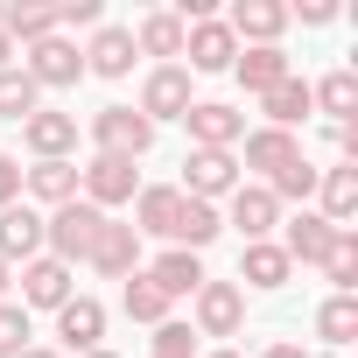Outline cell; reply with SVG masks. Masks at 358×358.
<instances>
[{
  "label": "cell",
  "mask_w": 358,
  "mask_h": 358,
  "mask_svg": "<svg viewBox=\"0 0 358 358\" xmlns=\"http://www.w3.org/2000/svg\"><path fill=\"white\" fill-rule=\"evenodd\" d=\"M99 232H106V211H92L85 197H71V204H57V211L43 218V253L64 260V267H78V260H92Z\"/></svg>",
  "instance_id": "6da1fadb"
},
{
  "label": "cell",
  "mask_w": 358,
  "mask_h": 358,
  "mask_svg": "<svg viewBox=\"0 0 358 358\" xmlns=\"http://www.w3.org/2000/svg\"><path fill=\"white\" fill-rule=\"evenodd\" d=\"M92 148L113 155V162H141V155L155 148V127H148L134 106H99V113H92Z\"/></svg>",
  "instance_id": "7a4b0ae2"
},
{
  "label": "cell",
  "mask_w": 358,
  "mask_h": 358,
  "mask_svg": "<svg viewBox=\"0 0 358 358\" xmlns=\"http://www.w3.org/2000/svg\"><path fill=\"white\" fill-rule=\"evenodd\" d=\"M78 190H85V204L92 211H120V204H134L141 197V169L134 162H113V155H92L85 169H78Z\"/></svg>",
  "instance_id": "3957f363"
},
{
  "label": "cell",
  "mask_w": 358,
  "mask_h": 358,
  "mask_svg": "<svg viewBox=\"0 0 358 358\" xmlns=\"http://www.w3.org/2000/svg\"><path fill=\"white\" fill-rule=\"evenodd\" d=\"M190 330L197 337H239L246 330V288L239 281H204L197 295H190Z\"/></svg>",
  "instance_id": "277c9868"
},
{
  "label": "cell",
  "mask_w": 358,
  "mask_h": 358,
  "mask_svg": "<svg viewBox=\"0 0 358 358\" xmlns=\"http://www.w3.org/2000/svg\"><path fill=\"white\" fill-rule=\"evenodd\" d=\"M176 190L197 197V204L232 197V190H239V155H225V148H190V155H183V183H176Z\"/></svg>",
  "instance_id": "5b68a950"
},
{
  "label": "cell",
  "mask_w": 358,
  "mask_h": 358,
  "mask_svg": "<svg viewBox=\"0 0 358 358\" xmlns=\"http://www.w3.org/2000/svg\"><path fill=\"white\" fill-rule=\"evenodd\" d=\"M22 71L36 78V92H71V85L85 78V50H78L71 36H43V43H29Z\"/></svg>",
  "instance_id": "8992f818"
},
{
  "label": "cell",
  "mask_w": 358,
  "mask_h": 358,
  "mask_svg": "<svg viewBox=\"0 0 358 358\" xmlns=\"http://www.w3.org/2000/svg\"><path fill=\"white\" fill-rule=\"evenodd\" d=\"M148 127H162V120H183L190 113V71L183 64H155L148 78H141V106H134Z\"/></svg>",
  "instance_id": "52a82bcc"
},
{
  "label": "cell",
  "mask_w": 358,
  "mask_h": 358,
  "mask_svg": "<svg viewBox=\"0 0 358 358\" xmlns=\"http://www.w3.org/2000/svg\"><path fill=\"white\" fill-rule=\"evenodd\" d=\"M183 127H190V148H225V155H232V148L246 141V113L225 106V99H190Z\"/></svg>",
  "instance_id": "ba28073f"
},
{
  "label": "cell",
  "mask_w": 358,
  "mask_h": 358,
  "mask_svg": "<svg viewBox=\"0 0 358 358\" xmlns=\"http://www.w3.org/2000/svg\"><path fill=\"white\" fill-rule=\"evenodd\" d=\"M22 141L36 162H71L78 155V113H57V106H36L22 120Z\"/></svg>",
  "instance_id": "9c48e42d"
},
{
  "label": "cell",
  "mask_w": 358,
  "mask_h": 358,
  "mask_svg": "<svg viewBox=\"0 0 358 358\" xmlns=\"http://www.w3.org/2000/svg\"><path fill=\"white\" fill-rule=\"evenodd\" d=\"M281 253H288V267H323V253L337 246V225L323 218V211H295L288 225H281V239H274Z\"/></svg>",
  "instance_id": "30bf717a"
},
{
  "label": "cell",
  "mask_w": 358,
  "mask_h": 358,
  "mask_svg": "<svg viewBox=\"0 0 358 358\" xmlns=\"http://www.w3.org/2000/svg\"><path fill=\"white\" fill-rule=\"evenodd\" d=\"M57 337H64V358H85L106 344V302L99 295H71L57 309Z\"/></svg>",
  "instance_id": "8fae6325"
},
{
  "label": "cell",
  "mask_w": 358,
  "mask_h": 358,
  "mask_svg": "<svg viewBox=\"0 0 358 358\" xmlns=\"http://www.w3.org/2000/svg\"><path fill=\"white\" fill-rule=\"evenodd\" d=\"M183 57H190V78L197 71H232V57H239V43H232V29H225V15H211V22H190L183 29Z\"/></svg>",
  "instance_id": "7c38bea8"
},
{
  "label": "cell",
  "mask_w": 358,
  "mask_h": 358,
  "mask_svg": "<svg viewBox=\"0 0 358 358\" xmlns=\"http://www.w3.org/2000/svg\"><path fill=\"white\" fill-rule=\"evenodd\" d=\"M225 225L253 246V239H274V225H281V204H274V190L267 183H239L232 190V211H225Z\"/></svg>",
  "instance_id": "4fadbf2b"
},
{
  "label": "cell",
  "mask_w": 358,
  "mask_h": 358,
  "mask_svg": "<svg viewBox=\"0 0 358 358\" xmlns=\"http://www.w3.org/2000/svg\"><path fill=\"white\" fill-rule=\"evenodd\" d=\"M78 267H64V260H50V253H36L29 267H22V309H64L78 288Z\"/></svg>",
  "instance_id": "5bb4252c"
},
{
  "label": "cell",
  "mask_w": 358,
  "mask_h": 358,
  "mask_svg": "<svg viewBox=\"0 0 358 358\" xmlns=\"http://www.w3.org/2000/svg\"><path fill=\"white\" fill-rule=\"evenodd\" d=\"M225 29H232V43H239V50H260V43H281L288 8H281V0H232Z\"/></svg>",
  "instance_id": "9a60e30c"
},
{
  "label": "cell",
  "mask_w": 358,
  "mask_h": 358,
  "mask_svg": "<svg viewBox=\"0 0 358 358\" xmlns=\"http://www.w3.org/2000/svg\"><path fill=\"white\" fill-rule=\"evenodd\" d=\"M92 274H106V281H127V274H141V232L134 225H120V218H106V232H99V246H92V260H85Z\"/></svg>",
  "instance_id": "2e32d148"
},
{
  "label": "cell",
  "mask_w": 358,
  "mask_h": 358,
  "mask_svg": "<svg viewBox=\"0 0 358 358\" xmlns=\"http://www.w3.org/2000/svg\"><path fill=\"white\" fill-rule=\"evenodd\" d=\"M232 78H239L253 99H267L281 78H295V64H288V50H281V43H260V50H239V57H232Z\"/></svg>",
  "instance_id": "e0dca14e"
},
{
  "label": "cell",
  "mask_w": 358,
  "mask_h": 358,
  "mask_svg": "<svg viewBox=\"0 0 358 358\" xmlns=\"http://www.w3.org/2000/svg\"><path fill=\"white\" fill-rule=\"evenodd\" d=\"M36 253H43V211L36 204H8V211H0V260L29 267Z\"/></svg>",
  "instance_id": "ac0fdd59"
},
{
  "label": "cell",
  "mask_w": 358,
  "mask_h": 358,
  "mask_svg": "<svg viewBox=\"0 0 358 358\" xmlns=\"http://www.w3.org/2000/svg\"><path fill=\"white\" fill-rule=\"evenodd\" d=\"M316 204H323V218H330L337 232H351V218H358V169H351V162L316 169Z\"/></svg>",
  "instance_id": "d6986e66"
},
{
  "label": "cell",
  "mask_w": 358,
  "mask_h": 358,
  "mask_svg": "<svg viewBox=\"0 0 358 358\" xmlns=\"http://www.w3.org/2000/svg\"><path fill=\"white\" fill-rule=\"evenodd\" d=\"M148 281H155V288H162L169 302H183V295H197V288H204L211 274H204V253H183V246H169V253H162V260L148 267Z\"/></svg>",
  "instance_id": "ffe728a7"
},
{
  "label": "cell",
  "mask_w": 358,
  "mask_h": 358,
  "mask_svg": "<svg viewBox=\"0 0 358 358\" xmlns=\"http://www.w3.org/2000/svg\"><path fill=\"white\" fill-rule=\"evenodd\" d=\"M176 211H183V190H176V183H148L134 197V232L141 239H169L176 232Z\"/></svg>",
  "instance_id": "44dd1931"
},
{
  "label": "cell",
  "mask_w": 358,
  "mask_h": 358,
  "mask_svg": "<svg viewBox=\"0 0 358 358\" xmlns=\"http://www.w3.org/2000/svg\"><path fill=\"white\" fill-rule=\"evenodd\" d=\"M85 71L92 78H127L134 71V29H92V43H85Z\"/></svg>",
  "instance_id": "7402d4cb"
},
{
  "label": "cell",
  "mask_w": 358,
  "mask_h": 358,
  "mask_svg": "<svg viewBox=\"0 0 358 358\" xmlns=\"http://www.w3.org/2000/svg\"><path fill=\"white\" fill-rule=\"evenodd\" d=\"M288 253L274 246V239H253V246H239V281L246 288H260V295H274V288H288Z\"/></svg>",
  "instance_id": "603a6c76"
},
{
  "label": "cell",
  "mask_w": 358,
  "mask_h": 358,
  "mask_svg": "<svg viewBox=\"0 0 358 358\" xmlns=\"http://www.w3.org/2000/svg\"><path fill=\"white\" fill-rule=\"evenodd\" d=\"M134 57H162V64H176V57H183V22H176L169 8L141 15V22H134Z\"/></svg>",
  "instance_id": "cb8c5ba5"
},
{
  "label": "cell",
  "mask_w": 358,
  "mask_h": 358,
  "mask_svg": "<svg viewBox=\"0 0 358 358\" xmlns=\"http://www.w3.org/2000/svg\"><path fill=\"white\" fill-rule=\"evenodd\" d=\"M0 36L43 43V36H57V8H43V0H0Z\"/></svg>",
  "instance_id": "d4e9b609"
},
{
  "label": "cell",
  "mask_w": 358,
  "mask_h": 358,
  "mask_svg": "<svg viewBox=\"0 0 358 358\" xmlns=\"http://www.w3.org/2000/svg\"><path fill=\"white\" fill-rule=\"evenodd\" d=\"M295 155H302V141L281 134V127H253V134H246V169H260L267 183H274V176H281Z\"/></svg>",
  "instance_id": "484cf974"
},
{
  "label": "cell",
  "mask_w": 358,
  "mask_h": 358,
  "mask_svg": "<svg viewBox=\"0 0 358 358\" xmlns=\"http://www.w3.org/2000/svg\"><path fill=\"white\" fill-rule=\"evenodd\" d=\"M22 190L36 197V204H71L78 197V162H36V169H22Z\"/></svg>",
  "instance_id": "4316f807"
},
{
  "label": "cell",
  "mask_w": 358,
  "mask_h": 358,
  "mask_svg": "<svg viewBox=\"0 0 358 358\" xmlns=\"http://www.w3.org/2000/svg\"><path fill=\"white\" fill-rule=\"evenodd\" d=\"M260 113H267V127H281V134H295L316 106H309V78H281L267 99H260Z\"/></svg>",
  "instance_id": "83f0119b"
},
{
  "label": "cell",
  "mask_w": 358,
  "mask_h": 358,
  "mask_svg": "<svg viewBox=\"0 0 358 358\" xmlns=\"http://www.w3.org/2000/svg\"><path fill=\"white\" fill-rule=\"evenodd\" d=\"M225 232V218H218V204H197V197H183V211H176V246H183V253H204L211 239Z\"/></svg>",
  "instance_id": "f1b7e54d"
},
{
  "label": "cell",
  "mask_w": 358,
  "mask_h": 358,
  "mask_svg": "<svg viewBox=\"0 0 358 358\" xmlns=\"http://www.w3.org/2000/svg\"><path fill=\"white\" fill-rule=\"evenodd\" d=\"M309 106H323V113L344 127V120L358 113V71H330V78H316V85H309Z\"/></svg>",
  "instance_id": "f546056e"
},
{
  "label": "cell",
  "mask_w": 358,
  "mask_h": 358,
  "mask_svg": "<svg viewBox=\"0 0 358 358\" xmlns=\"http://www.w3.org/2000/svg\"><path fill=\"white\" fill-rule=\"evenodd\" d=\"M120 309H127L134 323H169V309H176V302H169V295L148 281V267H141V274H127V288H120Z\"/></svg>",
  "instance_id": "4dcf8cb0"
},
{
  "label": "cell",
  "mask_w": 358,
  "mask_h": 358,
  "mask_svg": "<svg viewBox=\"0 0 358 358\" xmlns=\"http://www.w3.org/2000/svg\"><path fill=\"white\" fill-rule=\"evenodd\" d=\"M36 106H43V92H36V78H29L22 64H8V71H0V120H15V127H22V120H29Z\"/></svg>",
  "instance_id": "1f68e13d"
},
{
  "label": "cell",
  "mask_w": 358,
  "mask_h": 358,
  "mask_svg": "<svg viewBox=\"0 0 358 358\" xmlns=\"http://www.w3.org/2000/svg\"><path fill=\"white\" fill-rule=\"evenodd\" d=\"M316 337H323V344H337V351H344V344H351V337H358V295H330V302H323V309H316Z\"/></svg>",
  "instance_id": "d6a6232c"
},
{
  "label": "cell",
  "mask_w": 358,
  "mask_h": 358,
  "mask_svg": "<svg viewBox=\"0 0 358 358\" xmlns=\"http://www.w3.org/2000/svg\"><path fill=\"white\" fill-rule=\"evenodd\" d=\"M323 274H330V295H358V232H337V246L323 253Z\"/></svg>",
  "instance_id": "836d02e7"
},
{
  "label": "cell",
  "mask_w": 358,
  "mask_h": 358,
  "mask_svg": "<svg viewBox=\"0 0 358 358\" xmlns=\"http://www.w3.org/2000/svg\"><path fill=\"white\" fill-rule=\"evenodd\" d=\"M267 190H274V204H302V211H309V197H316V169H309V162L295 155V162H288V169L274 176Z\"/></svg>",
  "instance_id": "e575fe53"
},
{
  "label": "cell",
  "mask_w": 358,
  "mask_h": 358,
  "mask_svg": "<svg viewBox=\"0 0 358 358\" xmlns=\"http://www.w3.org/2000/svg\"><path fill=\"white\" fill-rule=\"evenodd\" d=\"M29 337H36V330H29V309H22V302H0V358H22Z\"/></svg>",
  "instance_id": "d590c367"
},
{
  "label": "cell",
  "mask_w": 358,
  "mask_h": 358,
  "mask_svg": "<svg viewBox=\"0 0 358 358\" xmlns=\"http://www.w3.org/2000/svg\"><path fill=\"white\" fill-rule=\"evenodd\" d=\"M155 358H197V330L190 323H155Z\"/></svg>",
  "instance_id": "8d00e7d4"
},
{
  "label": "cell",
  "mask_w": 358,
  "mask_h": 358,
  "mask_svg": "<svg viewBox=\"0 0 358 358\" xmlns=\"http://www.w3.org/2000/svg\"><path fill=\"white\" fill-rule=\"evenodd\" d=\"M64 29H99V0H64L57 8V36Z\"/></svg>",
  "instance_id": "74e56055"
},
{
  "label": "cell",
  "mask_w": 358,
  "mask_h": 358,
  "mask_svg": "<svg viewBox=\"0 0 358 358\" xmlns=\"http://www.w3.org/2000/svg\"><path fill=\"white\" fill-rule=\"evenodd\" d=\"M288 22H302V29H323V22H337V0H302V8H288Z\"/></svg>",
  "instance_id": "f35d334b"
},
{
  "label": "cell",
  "mask_w": 358,
  "mask_h": 358,
  "mask_svg": "<svg viewBox=\"0 0 358 358\" xmlns=\"http://www.w3.org/2000/svg\"><path fill=\"white\" fill-rule=\"evenodd\" d=\"M8 204H22V162L0 155V211H8Z\"/></svg>",
  "instance_id": "ab89813d"
},
{
  "label": "cell",
  "mask_w": 358,
  "mask_h": 358,
  "mask_svg": "<svg viewBox=\"0 0 358 358\" xmlns=\"http://www.w3.org/2000/svg\"><path fill=\"white\" fill-rule=\"evenodd\" d=\"M337 155L358 169V120H344V127H337Z\"/></svg>",
  "instance_id": "60d3db41"
},
{
  "label": "cell",
  "mask_w": 358,
  "mask_h": 358,
  "mask_svg": "<svg viewBox=\"0 0 358 358\" xmlns=\"http://www.w3.org/2000/svg\"><path fill=\"white\" fill-rule=\"evenodd\" d=\"M260 358H316V351H302V344H288V337H281V344H267Z\"/></svg>",
  "instance_id": "b9f144b4"
},
{
  "label": "cell",
  "mask_w": 358,
  "mask_h": 358,
  "mask_svg": "<svg viewBox=\"0 0 358 358\" xmlns=\"http://www.w3.org/2000/svg\"><path fill=\"white\" fill-rule=\"evenodd\" d=\"M8 281H15V267H8V260H0V302H8Z\"/></svg>",
  "instance_id": "7bdbcfd3"
},
{
  "label": "cell",
  "mask_w": 358,
  "mask_h": 358,
  "mask_svg": "<svg viewBox=\"0 0 358 358\" xmlns=\"http://www.w3.org/2000/svg\"><path fill=\"white\" fill-rule=\"evenodd\" d=\"M8 64H15V43H8V36H0V71H8Z\"/></svg>",
  "instance_id": "ee69618b"
},
{
  "label": "cell",
  "mask_w": 358,
  "mask_h": 358,
  "mask_svg": "<svg viewBox=\"0 0 358 358\" xmlns=\"http://www.w3.org/2000/svg\"><path fill=\"white\" fill-rule=\"evenodd\" d=\"M22 358H64V351H43V344H29V351H22Z\"/></svg>",
  "instance_id": "f6af8a7d"
},
{
  "label": "cell",
  "mask_w": 358,
  "mask_h": 358,
  "mask_svg": "<svg viewBox=\"0 0 358 358\" xmlns=\"http://www.w3.org/2000/svg\"><path fill=\"white\" fill-rule=\"evenodd\" d=\"M211 358H246V351H232V344H218V351H211Z\"/></svg>",
  "instance_id": "bcb514c9"
},
{
  "label": "cell",
  "mask_w": 358,
  "mask_h": 358,
  "mask_svg": "<svg viewBox=\"0 0 358 358\" xmlns=\"http://www.w3.org/2000/svg\"><path fill=\"white\" fill-rule=\"evenodd\" d=\"M85 358H120V351H106V344H99V351H85Z\"/></svg>",
  "instance_id": "7dc6e473"
}]
</instances>
